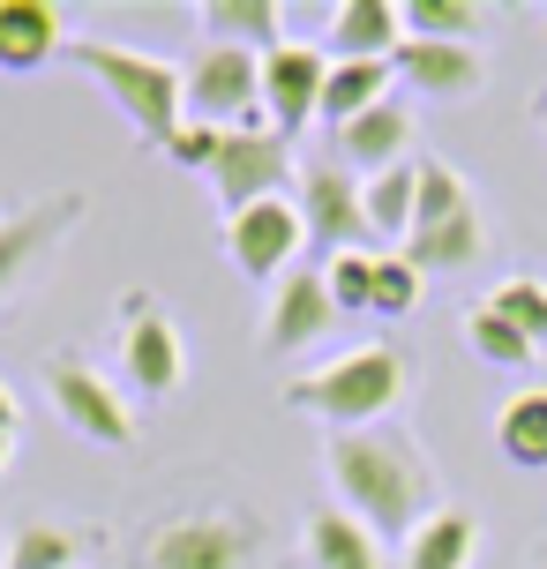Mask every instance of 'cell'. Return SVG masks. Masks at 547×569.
<instances>
[{
  "label": "cell",
  "mask_w": 547,
  "mask_h": 569,
  "mask_svg": "<svg viewBox=\"0 0 547 569\" xmlns=\"http://www.w3.org/2000/svg\"><path fill=\"white\" fill-rule=\"evenodd\" d=\"M322 472H330V495L338 510H352L375 540H412L442 502H435V465L420 450V435L398 420L382 427H352V435H330L322 442Z\"/></svg>",
  "instance_id": "1"
},
{
  "label": "cell",
  "mask_w": 547,
  "mask_h": 569,
  "mask_svg": "<svg viewBox=\"0 0 547 569\" xmlns=\"http://www.w3.org/2000/svg\"><path fill=\"white\" fill-rule=\"evenodd\" d=\"M405 390H412V352L375 338V345H352V352H338V360H322L308 375H292L286 405L330 420V435H352V427H382Z\"/></svg>",
  "instance_id": "2"
},
{
  "label": "cell",
  "mask_w": 547,
  "mask_h": 569,
  "mask_svg": "<svg viewBox=\"0 0 547 569\" xmlns=\"http://www.w3.org/2000/svg\"><path fill=\"white\" fill-rule=\"evenodd\" d=\"M68 60L83 68L90 83L113 98L128 128L150 142V150H166L173 128L188 120V90H180V68L158 53H136V46H106V38H68Z\"/></svg>",
  "instance_id": "3"
},
{
  "label": "cell",
  "mask_w": 547,
  "mask_h": 569,
  "mask_svg": "<svg viewBox=\"0 0 547 569\" xmlns=\"http://www.w3.org/2000/svg\"><path fill=\"white\" fill-rule=\"evenodd\" d=\"M256 555H262L256 510H188L150 532L143 569H256Z\"/></svg>",
  "instance_id": "4"
},
{
  "label": "cell",
  "mask_w": 547,
  "mask_h": 569,
  "mask_svg": "<svg viewBox=\"0 0 547 569\" xmlns=\"http://www.w3.org/2000/svg\"><path fill=\"white\" fill-rule=\"evenodd\" d=\"M180 90H188V120L202 128H256L262 120V53H240V46H202L188 68H180Z\"/></svg>",
  "instance_id": "5"
},
{
  "label": "cell",
  "mask_w": 547,
  "mask_h": 569,
  "mask_svg": "<svg viewBox=\"0 0 547 569\" xmlns=\"http://www.w3.org/2000/svg\"><path fill=\"white\" fill-rule=\"evenodd\" d=\"M210 188H218V202L232 210H256V202H278L292 188V142L270 128V120H256V128H232L226 142H218V158H210V172H202Z\"/></svg>",
  "instance_id": "6"
},
{
  "label": "cell",
  "mask_w": 547,
  "mask_h": 569,
  "mask_svg": "<svg viewBox=\"0 0 547 569\" xmlns=\"http://www.w3.org/2000/svg\"><path fill=\"white\" fill-rule=\"evenodd\" d=\"M46 390H53V412L83 442H98V450H128L136 442V412H128V398L113 390V375H98L90 360H76V352H53L46 360Z\"/></svg>",
  "instance_id": "7"
},
{
  "label": "cell",
  "mask_w": 547,
  "mask_h": 569,
  "mask_svg": "<svg viewBox=\"0 0 547 569\" xmlns=\"http://www.w3.org/2000/svg\"><path fill=\"white\" fill-rule=\"evenodd\" d=\"M83 210H90L83 188H60V196H38V202H23V210L0 218V308L23 292V278L53 256L68 232L83 226Z\"/></svg>",
  "instance_id": "8"
},
{
  "label": "cell",
  "mask_w": 547,
  "mask_h": 569,
  "mask_svg": "<svg viewBox=\"0 0 547 569\" xmlns=\"http://www.w3.org/2000/svg\"><path fill=\"white\" fill-rule=\"evenodd\" d=\"M120 315H128V338H120V375H128V390H143V398H173L180 382H188L180 322L158 308L150 292H128Z\"/></svg>",
  "instance_id": "9"
},
{
  "label": "cell",
  "mask_w": 547,
  "mask_h": 569,
  "mask_svg": "<svg viewBox=\"0 0 547 569\" xmlns=\"http://www.w3.org/2000/svg\"><path fill=\"white\" fill-rule=\"evenodd\" d=\"M300 240H308V226H300V202H292V196L256 202V210H232V218H226L232 270H240V278H262V284H278L292 270Z\"/></svg>",
  "instance_id": "10"
},
{
  "label": "cell",
  "mask_w": 547,
  "mask_h": 569,
  "mask_svg": "<svg viewBox=\"0 0 547 569\" xmlns=\"http://www.w3.org/2000/svg\"><path fill=\"white\" fill-rule=\"evenodd\" d=\"M322 76H330V53L300 46V38H286V46L262 53V120L286 142L322 113Z\"/></svg>",
  "instance_id": "11"
},
{
  "label": "cell",
  "mask_w": 547,
  "mask_h": 569,
  "mask_svg": "<svg viewBox=\"0 0 547 569\" xmlns=\"http://www.w3.org/2000/svg\"><path fill=\"white\" fill-rule=\"evenodd\" d=\"M300 226L316 240L322 256H352L368 248V210H360V180L346 166H308L300 172Z\"/></svg>",
  "instance_id": "12"
},
{
  "label": "cell",
  "mask_w": 547,
  "mask_h": 569,
  "mask_svg": "<svg viewBox=\"0 0 547 569\" xmlns=\"http://www.w3.org/2000/svg\"><path fill=\"white\" fill-rule=\"evenodd\" d=\"M330 150H338V166H346L352 180H375V172L412 166V158H420V120H412V106L382 98L375 113L346 120V128L330 136Z\"/></svg>",
  "instance_id": "13"
},
{
  "label": "cell",
  "mask_w": 547,
  "mask_h": 569,
  "mask_svg": "<svg viewBox=\"0 0 547 569\" xmlns=\"http://www.w3.org/2000/svg\"><path fill=\"white\" fill-rule=\"evenodd\" d=\"M330 322H338V300H330L322 270H286V278L270 284V308H262V352H300Z\"/></svg>",
  "instance_id": "14"
},
{
  "label": "cell",
  "mask_w": 547,
  "mask_h": 569,
  "mask_svg": "<svg viewBox=\"0 0 547 569\" xmlns=\"http://www.w3.org/2000/svg\"><path fill=\"white\" fill-rule=\"evenodd\" d=\"M390 68H398L405 90H420L435 106H458V98H473V90L488 83V60L473 53V46H435V38H405L398 53H390Z\"/></svg>",
  "instance_id": "15"
},
{
  "label": "cell",
  "mask_w": 547,
  "mask_h": 569,
  "mask_svg": "<svg viewBox=\"0 0 547 569\" xmlns=\"http://www.w3.org/2000/svg\"><path fill=\"white\" fill-rule=\"evenodd\" d=\"M53 53H68V16L53 0H0V68L38 76Z\"/></svg>",
  "instance_id": "16"
},
{
  "label": "cell",
  "mask_w": 547,
  "mask_h": 569,
  "mask_svg": "<svg viewBox=\"0 0 547 569\" xmlns=\"http://www.w3.org/2000/svg\"><path fill=\"white\" fill-rule=\"evenodd\" d=\"M405 46L398 0H338L330 8V60H390Z\"/></svg>",
  "instance_id": "17"
},
{
  "label": "cell",
  "mask_w": 547,
  "mask_h": 569,
  "mask_svg": "<svg viewBox=\"0 0 547 569\" xmlns=\"http://www.w3.org/2000/svg\"><path fill=\"white\" fill-rule=\"evenodd\" d=\"M420 278L428 270H473V262L488 256V226H480V202L458 210V218H442V226H412V240L398 248Z\"/></svg>",
  "instance_id": "18"
},
{
  "label": "cell",
  "mask_w": 547,
  "mask_h": 569,
  "mask_svg": "<svg viewBox=\"0 0 547 569\" xmlns=\"http://www.w3.org/2000/svg\"><path fill=\"white\" fill-rule=\"evenodd\" d=\"M412 202H420V158L360 180V210H368V240H382V256H398L412 240Z\"/></svg>",
  "instance_id": "19"
},
{
  "label": "cell",
  "mask_w": 547,
  "mask_h": 569,
  "mask_svg": "<svg viewBox=\"0 0 547 569\" xmlns=\"http://www.w3.org/2000/svg\"><path fill=\"white\" fill-rule=\"evenodd\" d=\"M390 90H398V68H390V60H330V76H322V113L316 120H330V136H338L346 120L375 113Z\"/></svg>",
  "instance_id": "20"
},
{
  "label": "cell",
  "mask_w": 547,
  "mask_h": 569,
  "mask_svg": "<svg viewBox=\"0 0 547 569\" xmlns=\"http://www.w3.org/2000/svg\"><path fill=\"white\" fill-rule=\"evenodd\" d=\"M308 562L316 569H398L390 547L375 540L352 510H316L308 517Z\"/></svg>",
  "instance_id": "21"
},
{
  "label": "cell",
  "mask_w": 547,
  "mask_h": 569,
  "mask_svg": "<svg viewBox=\"0 0 547 569\" xmlns=\"http://www.w3.org/2000/svg\"><path fill=\"white\" fill-rule=\"evenodd\" d=\"M196 23L210 30V46H240V53L286 46V8L278 0H202Z\"/></svg>",
  "instance_id": "22"
},
{
  "label": "cell",
  "mask_w": 547,
  "mask_h": 569,
  "mask_svg": "<svg viewBox=\"0 0 547 569\" xmlns=\"http://www.w3.org/2000/svg\"><path fill=\"white\" fill-rule=\"evenodd\" d=\"M480 555V517L473 510H435L412 540L398 547V569H473Z\"/></svg>",
  "instance_id": "23"
},
{
  "label": "cell",
  "mask_w": 547,
  "mask_h": 569,
  "mask_svg": "<svg viewBox=\"0 0 547 569\" xmlns=\"http://www.w3.org/2000/svg\"><path fill=\"white\" fill-rule=\"evenodd\" d=\"M495 450L518 472H547V390H518L495 420Z\"/></svg>",
  "instance_id": "24"
},
{
  "label": "cell",
  "mask_w": 547,
  "mask_h": 569,
  "mask_svg": "<svg viewBox=\"0 0 547 569\" xmlns=\"http://www.w3.org/2000/svg\"><path fill=\"white\" fill-rule=\"evenodd\" d=\"M465 345H473V352H480V360H488V368H533V352H540V345L525 338L518 322H503V315L488 308V300H480V308H465Z\"/></svg>",
  "instance_id": "25"
},
{
  "label": "cell",
  "mask_w": 547,
  "mask_h": 569,
  "mask_svg": "<svg viewBox=\"0 0 547 569\" xmlns=\"http://www.w3.org/2000/svg\"><path fill=\"white\" fill-rule=\"evenodd\" d=\"M480 8L473 0H405V38H435V46H473Z\"/></svg>",
  "instance_id": "26"
},
{
  "label": "cell",
  "mask_w": 547,
  "mask_h": 569,
  "mask_svg": "<svg viewBox=\"0 0 547 569\" xmlns=\"http://www.w3.org/2000/svg\"><path fill=\"white\" fill-rule=\"evenodd\" d=\"M420 300H428V278L405 256H382V248H375V315H382V322H405Z\"/></svg>",
  "instance_id": "27"
},
{
  "label": "cell",
  "mask_w": 547,
  "mask_h": 569,
  "mask_svg": "<svg viewBox=\"0 0 547 569\" xmlns=\"http://www.w3.org/2000/svg\"><path fill=\"white\" fill-rule=\"evenodd\" d=\"M322 284H330L338 315H375V248L330 256V262H322Z\"/></svg>",
  "instance_id": "28"
},
{
  "label": "cell",
  "mask_w": 547,
  "mask_h": 569,
  "mask_svg": "<svg viewBox=\"0 0 547 569\" xmlns=\"http://www.w3.org/2000/svg\"><path fill=\"white\" fill-rule=\"evenodd\" d=\"M0 569H76V532H60V525H23Z\"/></svg>",
  "instance_id": "29"
},
{
  "label": "cell",
  "mask_w": 547,
  "mask_h": 569,
  "mask_svg": "<svg viewBox=\"0 0 547 569\" xmlns=\"http://www.w3.org/2000/svg\"><path fill=\"white\" fill-rule=\"evenodd\" d=\"M488 308L503 315V322H518L533 345H547V284L540 278H503L488 292Z\"/></svg>",
  "instance_id": "30"
},
{
  "label": "cell",
  "mask_w": 547,
  "mask_h": 569,
  "mask_svg": "<svg viewBox=\"0 0 547 569\" xmlns=\"http://www.w3.org/2000/svg\"><path fill=\"white\" fill-rule=\"evenodd\" d=\"M218 128H202V120H180L173 128V142L158 150V158H173V166H188V172H210V158H218Z\"/></svg>",
  "instance_id": "31"
},
{
  "label": "cell",
  "mask_w": 547,
  "mask_h": 569,
  "mask_svg": "<svg viewBox=\"0 0 547 569\" xmlns=\"http://www.w3.org/2000/svg\"><path fill=\"white\" fill-rule=\"evenodd\" d=\"M16 420H23V412H16V390L0 382V435H16Z\"/></svg>",
  "instance_id": "32"
},
{
  "label": "cell",
  "mask_w": 547,
  "mask_h": 569,
  "mask_svg": "<svg viewBox=\"0 0 547 569\" xmlns=\"http://www.w3.org/2000/svg\"><path fill=\"white\" fill-rule=\"evenodd\" d=\"M8 457H16V435H0V472H8Z\"/></svg>",
  "instance_id": "33"
}]
</instances>
